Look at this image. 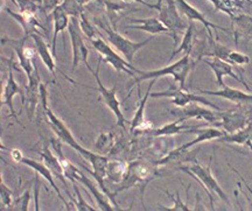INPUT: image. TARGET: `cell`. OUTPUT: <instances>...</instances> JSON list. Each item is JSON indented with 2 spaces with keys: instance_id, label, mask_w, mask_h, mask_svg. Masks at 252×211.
Returning a JSON list of instances; mask_svg holds the SVG:
<instances>
[{
  "instance_id": "1",
  "label": "cell",
  "mask_w": 252,
  "mask_h": 211,
  "mask_svg": "<svg viewBox=\"0 0 252 211\" xmlns=\"http://www.w3.org/2000/svg\"><path fill=\"white\" fill-rule=\"evenodd\" d=\"M198 60L194 58L191 54H186L184 58L179 60L172 64L166 65L161 69H157V70L152 71H141L138 74V76H134L133 80L128 86V89H131L132 87L135 86V84H139L140 82L147 81V80H153V78L165 77V76H172L174 78L176 83H179V86L182 89H187L186 88V80H187L188 75L190 74V71L193 70L196 65V62Z\"/></svg>"
},
{
  "instance_id": "2",
  "label": "cell",
  "mask_w": 252,
  "mask_h": 211,
  "mask_svg": "<svg viewBox=\"0 0 252 211\" xmlns=\"http://www.w3.org/2000/svg\"><path fill=\"white\" fill-rule=\"evenodd\" d=\"M158 163L156 162H146V161H134L132 162L130 166L127 167V171L125 173L124 179L121 182V185L116 189L113 196H117V194L122 193V191L127 190L132 187H140V191H141V202H143V207H145L144 204V191H145V187L150 183L151 181L154 180V179L159 176V172H158L157 168Z\"/></svg>"
},
{
  "instance_id": "3",
  "label": "cell",
  "mask_w": 252,
  "mask_h": 211,
  "mask_svg": "<svg viewBox=\"0 0 252 211\" xmlns=\"http://www.w3.org/2000/svg\"><path fill=\"white\" fill-rule=\"evenodd\" d=\"M94 23L96 24V26L98 27L99 30L105 31V34L108 35V41L110 42V45L115 47L121 54L124 55V59L128 63L133 62L135 53L139 52L143 47L146 46L147 43H150L151 41H153L154 39V36H150L149 39L141 41V42H133V41L123 36L121 33H118V31L116 30V28H112L109 21L106 20V18L103 17V15H100V17H94Z\"/></svg>"
},
{
  "instance_id": "4",
  "label": "cell",
  "mask_w": 252,
  "mask_h": 211,
  "mask_svg": "<svg viewBox=\"0 0 252 211\" xmlns=\"http://www.w3.org/2000/svg\"><path fill=\"white\" fill-rule=\"evenodd\" d=\"M212 162H213V156H210L209 163H208L207 167L201 166L200 163L195 161L193 165L180 166L179 167V169H180L181 172L186 173V174L190 175L191 178L200 182V184L202 185L204 190H206V193L208 194V197H209V201H210V206L214 207V196L220 197V200L224 201L228 206H231V203H230L226 194L223 191V189L220 188L219 182H217L216 179L213 176Z\"/></svg>"
},
{
  "instance_id": "5",
  "label": "cell",
  "mask_w": 252,
  "mask_h": 211,
  "mask_svg": "<svg viewBox=\"0 0 252 211\" xmlns=\"http://www.w3.org/2000/svg\"><path fill=\"white\" fill-rule=\"evenodd\" d=\"M153 9L159 12V20L169 30V36L173 37L174 48L176 49L179 43V35L187 30L188 24L179 15L175 0H158L157 4H153Z\"/></svg>"
},
{
  "instance_id": "6",
  "label": "cell",
  "mask_w": 252,
  "mask_h": 211,
  "mask_svg": "<svg viewBox=\"0 0 252 211\" xmlns=\"http://www.w3.org/2000/svg\"><path fill=\"white\" fill-rule=\"evenodd\" d=\"M150 97H152V98H172V104H174L178 108H184L190 103H198L204 106H209L216 111H220L219 105L208 100L204 96L197 94V92H189L187 89H182L180 86H176L175 83L161 92L160 91L159 92H151Z\"/></svg>"
},
{
  "instance_id": "7",
  "label": "cell",
  "mask_w": 252,
  "mask_h": 211,
  "mask_svg": "<svg viewBox=\"0 0 252 211\" xmlns=\"http://www.w3.org/2000/svg\"><path fill=\"white\" fill-rule=\"evenodd\" d=\"M102 58H99V61H98V64H97V68L96 70H93V69L89 68L88 70H89L91 74L94 75V78H96V82H97V87L96 89L94 88H91V87H88L87 88H90V89H94L96 91H98L99 94H100V98L103 99L104 104H105L108 108L111 110V111L115 113L116 116V119H117V126L119 127H122L123 130H126V126L125 124L127 122L126 121L125 117H124V113L122 112V109H121V102H119L118 98H117V88H111V89H109V88L104 87V84L102 83V81H100V77H99V70H100V64H102Z\"/></svg>"
},
{
  "instance_id": "8",
  "label": "cell",
  "mask_w": 252,
  "mask_h": 211,
  "mask_svg": "<svg viewBox=\"0 0 252 211\" xmlns=\"http://www.w3.org/2000/svg\"><path fill=\"white\" fill-rule=\"evenodd\" d=\"M2 62L7 64L8 68V75H7V81L5 82L4 88H2V102H1V106H7L9 112V117H12L15 119V121L19 122L18 119V115L19 113L15 112L14 106H13V98L14 96H21V102H23V105L25 104V98H26V88L20 87L17 83V81L14 80L13 76V68H14V60L13 58L11 59H6L2 56L1 58Z\"/></svg>"
},
{
  "instance_id": "9",
  "label": "cell",
  "mask_w": 252,
  "mask_h": 211,
  "mask_svg": "<svg viewBox=\"0 0 252 211\" xmlns=\"http://www.w3.org/2000/svg\"><path fill=\"white\" fill-rule=\"evenodd\" d=\"M30 36L24 35L21 39H9V37H2L1 45L2 46H11L13 48L15 55L19 60V65L23 69L26 76L30 78L35 71V53L31 47L26 46L27 40Z\"/></svg>"
},
{
  "instance_id": "10",
  "label": "cell",
  "mask_w": 252,
  "mask_h": 211,
  "mask_svg": "<svg viewBox=\"0 0 252 211\" xmlns=\"http://www.w3.org/2000/svg\"><path fill=\"white\" fill-rule=\"evenodd\" d=\"M91 45H93L96 52L99 53L103 61L105 63H109L110 65H112L113 69L117 72H124V74H127L128 76L132 77H134L135 75H138L140 72L139 69L132 65V63H128L125 59L121 58L102 37L91 41Z\"/></svg>"
},
{
  "instance_id": "11",
  "label": "cell",
  "mask_w": 252,
  "mask_h": 211,
  "mask_svg": "<svg viewBox=\"0 0 252 211\" xmlns=\"http://www.w3.org/2000/svg\"><path fill=\"white\" fill-rule=\"evenodd\" d=\"M68 33L70 36L71 49H72V71L76 70L80 63H86L87 68H91L89 62H88V55H89V49L84 42L83 33H82L80 27V21L77 17H71L70 23L68 26Z\"/></svg>"
},
{
  "instance_id": "12",
  "label": "cell",
  "mask_w": 252,
  "mask_h": 211,
  "mask_svg": "<svg viewBox=\"0 0 252 211\" xmlns=\"http://www.w3.org/2000/svg\"><path fill=\"white\" fill-rule=\"evenodd\" d=\"M172 113V116H175L179 119L182 121H187V119H198V121H204L209 124H215L219 126V122L220 121V112H214L212 110L203 108V106L198 105V103H190L188 105L184 106V108L179 109H172L168 110Z\"/></svg>"
},
{
  "instance_id": "13",
  "label": "cell",
  "mask_w": 252,
  "mask_h": 211,
  "mask_svg": "<svg viewBox=\"0 0 252 211\" xmlns=\"http://www.w3.org/2000/svg\"><path fill=\"white\" fill-rule=\"evenodd\" d=\"M242 106L243 105H237V109L220 112V122H219V126L224 128L225 133L237 132L252 121V111L242 109Z\"/></svg>"
},
{
  "instance_id": "14",
  "label": "cell",
  "mask_w": 252,
  "mask_h": 211,
  "mask_svg": "<svg viewBox=\"0 0 252 211\" xmlns=\"http://www.w3.org/2000/svg\"><path fill=\"white\" fill-rule=\"evenodd\" d=\"M197 133V137L195 138L194 140H191L190 143H187L185 145H182V146L179 147V149H176L174 151H172L171 153L168 154L166 157H163V159L160 160V161H157L158 166H162L167 163L168 161H171L173 159H176L178 156H180L182 153H185L186 151L191 149V147L196 146L197 144H201L203 143V141H209V140H214V139H219V138L223 137V135L225 134V131H220L219 128L216 127H208V128H198L196 131Z\"/></svg>"
},
{
  "instance_id": "15",
  "label": "cell",
  "mask_w": 252,
  "mask_h": 211,
  "mask_svg": "<svg viewBox=\"0 0 252 211\" xmlns=\"http://www.w3.org/2000/svg\"><path fill=\"white\" fill-rule=\"evenodd\" d=\"M200 61H202L206 63L207 65H209V68L212 69L214 71V74H215L216 76V83L219 84L220 88H223L225 86L224 82H223V77L224 76H230L231 78H234L237 82H239L241 84H243V86L247 88L248 90H252L250 87H249L248 82L242 80L241 77H239L238 74H236L235 70H234V65L230 64V63L223 61V60H220L219 58H213L212 60L209 59H206V58H202L200 60Z\"/></svg>"
},
{
  "instance_id": "16",
  "label": "cell",
  "mask_w": 252,
  "mask_h": 211,
  "mask_svg": "<svg viewBox=\"0 0 252 211\" xmlns=\"http://www.w3.org/2000/svg\"><path fill=\"white\" fill-rule=\"evenodd\" d=\"M49 145H50V143L48 141V139L43 138L42 146H41L40 149L36 151V152L41 156V159H42L43 163H45V165L50 169V172L53 173V175H54L55 178L60 179L62 183L65 185V191H67L69 198H70V200L72 201L71 195L67 189L68 188L67 187V181H65V178H67V176H65V174H64V169H63L62 163L59 160L58 155H56V154H54L52 152V151H50Z\"/></svg>"
},
{
  "instance_id": "17",
  "label": "cell",
  "mask_w": 252,
  "mask_h": 211,
  "mask_svg": "<svg viewBox=\"0 0 252 211\" xmlns=\"http://www.w3.org/2000/svg\"><path fill=\"white\" fill-rule=\"evenodd\" d=\"M40 77L39 71L35 68V71L32 76L28 78V86L26 87V98H25V104L27 109L28 119L32 121L34 116L36 115L37 106L40 103Z\"/></svg>"
},
{
  "instance_id": "18",
  "label": "cell",
  "mask_w": 252,
  "mask_h": 211,
  "mask_svg": "<svg viewBox=\"0 0 252 211\" xmlns=\"http://www.w3.org/2000/svg\"><path fill=\"white\" fill-rule=\"evenodd\" d=\"M175 4L179 11H180L181 13H184L186 17L189 19V21H200V23L206 27V30L208 31V36L209 37H214L212 33V28H214V30H220L223 31H226V33L230 31L229 28H224L222 26H219V25L210 23L200 11H197V9L193 7L190 4H188L186 0H175Z\"/></svg>"
},
{
  "instance_id": "19",
  "label": "cell",
  "mask_w": 252,
  "mask_h": 211,
  "mask_svg": "<svg viewBox=\"0 0 252 211\" xmlns=\"http://www.w3.org/2000/svg\"><path fill=\"white\" fill-rule=\"evenodd\" d=\"M196 92L202 94H209V96L220 97V98L230 100V102L237 104V105H250V104H252V94L247 93L238 89H234V88H230L228 86H224L222 89L217 91L198 89Z\"/></svg>"
},
{
  "instance_id": "20",
  "label": "cell",
  "mask_w": 252,
  "mask_h": 211,
  "mask_svg": "<svg viewBox=\"0 0 252 211\" xmlns=\"http://www.w3.org/2000/svg\"><path fill=\"white\" fill-rule=\"evenodd\" d=\"M156 82H157L156 78L151 80V83H150L149 88H147L146 93H145L143 99H140L139 106H138L137 111H135V113H134V117L131 121V128H130L131 133H137V132H146L152 128V122L147 121L146 119H145V108H146L147 99H149V97L151 94V89H152L153 84L156 83Z\"/></svg>"
},
{
  "instance_id": "21",
  "label": "cell",
  "mask_w": 252,
  "mask_h": 211,
  "mask_svg": "<svg viewBox=\"0 0 252 211\" xmlns=\"http://www.w3.org/2000/svg\"><path fill=\"white\" fill-rule=\"evenodd\" d=\"M128 21L132 25H126L125 28L127 30H139L147 31V33L152 34V35H158V34H168L169 30L163 25L159 19L157 18H147V19H135L128 18Z\"/></svg>"
},
{
  "instance_id": "22",
  "label": "cell",
  "mask_w": 252,
  "mask_h": 211,
  "mask_svg": "<svg viewBox=\"0 0 252 211\" xmlns=\"http://www.w3.org/2000/svg\"><path fill=\"white\" fill-rule=\"evenodd\" d=\"M20 162L24 163L25 166L30 167V168L33 169V171L35 172L36 174H40L41 176H42L43 179H45L46 181H48V183L50 184V187L54 189L55 193L58 194V196H59L60 200H61L62 202L64 203V206L67 207L68 209H69V207H70V204H69V203L67 202V200H65V198L62 196V194H61V191H60L59 187L55 184L54 175H53V173L50 172V169L45 165V163H43V162H39V161H36V160L30 159V157H25V156L23 157V160H21Z\"/></svg>"
},
{
  "instance_id": "23",
  "label": "cell",
  "mask_w": 252,
  "mask_h": 211,
  "mask_svg": "<svg viewBox=\"0 0 252 211\" xmlns=\"http://www.w3.org/2000/svg\"><path fill=\"white\" fill-rule=\"evenodd\" d=\"M185 121L182 119H179L174 122H169V124H166L162 127L158 128V130H153L151 131L152 133L151 135L153 137H168V135H175V134H180V133H185V132H189V133H196V131L198 128L204 127L207 126V124L209 122H206V124H200V125H187L184 124Z\"/></svg>"
},
{
  "instance_id": "24",
  "label": "cell",
  "mask_w": 252,
  "mask_h": 211,
  "mask_svg": "<svg viewBox=\"0 0 252 211\" xmlns=\"http://www.w3.org/2000/svg\"><path fill=\"white\" fill-rule=\"evenodd\" d=\"M232 25H234V37L236 46H238L239 41H249L252 39V17L249 14L239 13L234 15Z\"/></svg>"
},
{
  "instance_id": "25",
  "label": "cell",
  "mask_w": 252,
  "mask_h": 211,
  "mask_svg": "<svg viewBox=\"0 0 252 211\" xmlns=\"http://www.w3.org/2000/svg\"><path fill=\"white\" fill-rule=\"evenodd\" d=\"M32 39L34 41V46H35L36 54L40 56V60L42 61L43 64L46 65L47 69L52 72L53 77L56 78V63H55V56L53 55V53H50L49 46L47 45V42L42 39V36L40 34H32Z\"/></svg>"
},
{
  "instance_id": "26",
  "label": "cell",
  "mask_w": 252,
  "mask_h": 211,
  "mask_svg": "<svg viewBox=\"0 0 252 211\" xmlns=\"http://www.w3.org/2000/svg\"><path fill=\"white\" fill-rule=\"evenodd\" d=\"M6 12H7V14L11 15V17L13 18L17 23L20 24V26L23 27V30H24V35H27L31 37L32 34H34V33L40 34L41 35L39 30L45 31V28L41 26L40 21L37 20L36 15L24 14V13H20V12H19V13H15V12H13L12 9H9V8H6Z\"/></svg>"
},
{
  "instance_id": "27",
  "label": "cell",
  "mask_w": 252,
  "mask_h": 211,
  "mask_svg": "<svg viewBox=\"0 0 252 211\" xmlns=\"http://www.w3.org/2000/svg\"><path fill=\"white\" fill-rule=\"evenodd\" d=\"M52 17H53V23H54V34H53L52 39V53L55 56L56 54V37H58L59 33H63L64 30H67L70 23V18L69 14L64 11V8L62 7V5L60 4L52 11Z\"/></svg>"
},
{
  "instance_id": "28",
  "label": "cell",
  "mask_w": 252,
  "mask_h": 211,
  "mask_svg": "<svg viewBox=\"0 0 252 211\" xmlns=\"http://www.w3.org/2000/svg\"><path fill=\"white\" fill-rule=\"evenodd\" d=\"M198 40H197V33L196 30H195L194 26V21H189L187 30H186V33L184 37H182V42L179 48L174 49L173 54L171 55V59L175 58L176 55L180 54L182 52H186L187 54H193L195 47L198 45Z\"/></svg>"
},
{
  "instance_id": "29",
  "label": "cell",
  "mask_w": 252,
  "mask_h": 211,
  "mask_svg": "<svg viewBox=\"0 0 252 211\" xmlns=\"http://www.w3.org/2000/svg\"><path fill=\"white\" fill-rule=\"evenodd\" d=\"M209 1L214 5L216 11L224 12L230 18L239 14L243 9V5H242L243 0H209Z\"/></svg>"
},
{
  "instance_id": "30",
  "label": "cell",
  "mask_w": 252,
  "mask_h": 211,
  "mask_svg": "<svg viewBox=\"0 0 252 211\" xmlns=\"http://www.w3.org/2000/svg\"><path fill=\"white\" fill-rule=\"evenodd\" d=\"M127 171V166L122 161H109L108 167H106V179L115 183H121L124 179L125 173Z\"/></svg>"
},
{
  "instance_id": "31",
  "label": "cell",
  "mask_w": 252,
  "mask_h": 211,
  "mask_svg": "<svg viewBox=\"0 0 252 211\" xmlns=\"http://www.w3.org/2000/svg\"><path fill=\"white\" fill-rule=\"evenodd\" d=\"M15 5L20 9V13L36 15L43 11L41 0H15Z\"/></svg>"
},
{
  "instance_id": "32",
  "label": "cell",
  "mask_w": 252,
  "mask_h": 211,
  "mask_svg": "<svg viewBox=\"0 0 252 211\" xmlns=\"http://www.w3.org/2000/svg\"><path fill=\"white\" fill-rule=\"evenodd\" d=\"M113 146H115V134L110 132L100 133L94 143V150L98 153H108L113 149Z\"/></svg>"
},
{
  "instance_id": "33",
  "label": "cell",
  "mask_w": 252,
  "mask_h": 211,
  "mask_svg": "<svg viewBox=\"0 0 252 211\" xmlns=\"http://www.w3.org/2000/svg\"><path fill=\"white\" fill-rule=\"evenodd\" d=\"M165 193L167 194V196L171 197L173 201H174V204L169 208V207H165V206H161V204H158V210H166V211H188V210H191L190 208H189L188 203H184L181 201V197H180V193L179 191H176L175 195H172L169 194L168 191L165 190Z\"/></svg>"
},
{
  "instance_id": "34",
  "label": "cell",
  "mask_w": 252,
  "mask_h": 211,
  "mask_svg": "<svg viewBox=\"0 0 252 211\" xmlns=\"http://www.w3.org/2000/svg\"><path fill=\"white\" fill-rule=\"evenodd\" d=\"M78 21H80V27H81L82 33H83L90 41H94L100 37L98 30H96V28L93 26V24H91L89 20H88V18L86 17V14H84L83 12L81 13L80 20Z\"/></svg>"
},
{
  "instance_id": "35",
  "label": "cell",
  "mask_w": 252,
  "mask_h": 211,
  "mask_svg": "<svg viewBox=\"0 0 252 211\" xmlns=\"http://www.w3.org/2000/svg\"><path fill=\"white\" fill-rule=\"evenodd\" d=\"M0 200H1V208L2 210L5 209H12L13 206V193L7 187V184L1 180V184H0Z\"/></svg>"
},
{
  "instance_id": "36",
  "label": "cell",
  "mask_w": 252,
  "mask_h": 211,
  "mask_svg": "<svg viewBox=\"0 0 252 211\" xmlns=\"http://www.w3.org/2000/svg\"><path fill=\"white\" fill-rule=\"evenodd\" d=\"M62 7L64 8V11L67 12L71 17H77L80 18L82 12H83V2L81 0H63Z\"/></svg>"
},
{
  "instance_id": "37",
  "label": "cell",
  "mask_w": 252,
  "mask_h": 211,
  "mask_svg": "<svg viewBox=\"0 0 252 211\" xmlns=\"http://www.w3.org/2000/svg\"><path fill=\"white\" fill-rule=\"evenodd\" d=\"M72 188H74V191H75V194H76V197H77V202H75V204H74L75 209H77V210H80V211H88V210L94 211V210H97L96 208L91 207L89 203H87L86 200H84V198L82 197L81 190H80V188H78V185L76 184V182H74V183H72Z\"/></svg>"
},
{
  "instance_id": "38",
  "label": "cell",
  "mask_w": 252,
  "mask_h": 211,
  "mask_svg": "<svg viewBox=\"0 0 252 211\" xmlns=\"http://www.w3.org/2000/svg\"><path fill=\"white\" fill-rule=\"evenodd\" d=\"M30 200H31V193H30V190H26L20 197H17V200L13 202V207H18L17 208L18 210L26 211L28 209V203H30Z\"/></svg>"
},
{
  "instance_id": "39",
  "label": "cell",
  "mask_w": 252,
  "mask_h": 211,
  "mask_svg": "<svg viewBox=\"0 0 252 211\" xmlns=\"http://www.w3.org/2000/svg\"><path fill=\"white\" fill-rule=\"evenodd\" d=\"M41 5H42L43 11L48 12V11H53L56 6L60 5L59 0H41Z\"/></svg>"
},
{
  "instance_id": "40",
  "label": "cell",
  "mask_w": 252,
  "mask_h": 211,
  "mask_svg": "<svg viewBox=\"0 0 252 211\" xmlns=\"http://www.w3.org/2000/svg\"><path fill=\"white\" fill-rule=\"evenodd\" d=\"M40 180L37 179V175H35V183H34V204H35V210L39 211L40 207H39V193H40Z\"/></svg>"
},
{
  "instance_id": "41",
  "label": "cell",
  "mask_w": 252,
  "mask_h": 211,
  "mask_svg": "<svg viewBox=\"0 0 252 211\" xmlns=\"http://www.w3.org/2000/svg\"><path fill=\"white\" fill-rule=\"evenodd\" d=\"M11 156L15 162H20L21 160H23V157H24L23 153H21V151H19V150H12Z\"/></svg>"
},
{
  "instance_id": "42",
  "label": "cell",
  "mask_w": 252,
  "mask_h": 211,
  "mask_svg": "<svg viewBox=\"0 0 252 211\" xmlns=\"http://www.w3.org/2000/svg\"><path fill=\"white\" fill-rule=\"evenodd\" d=\"M124 1H137V2H140V4L145 5V6H146V7L153 9V4H149V2L144 1V0H124Z\"/></svg>"
},
{
  "instance_id": "43",
  "label": "cell",
  "mask_w": 252,
  "mask_h": 211,
  "mask_svg": "<svg viewBox=\"0 0 252 211\" xmlns=\"http://www.w3.org/2000/svg\"><path fill=\"white\" fill-rule=\"evenodd\" d=\"M245 1H249V4L252 5V0H245Z\"/></svg>"
},
{
  "instance_id": "44",
  "label": "cell",
  "mask_w": 252,
  "mask_h": 211,
  "mask_svg": "<svg viewBox=\"0 0 252 211\" xmlns=\"http://www.w3.org/2000/svg\"><path fill=\"white\" fill-rule=\"evenodd\" d=\"M244 1H245V0H244Z\"/></svg>"
}]
</instances>
